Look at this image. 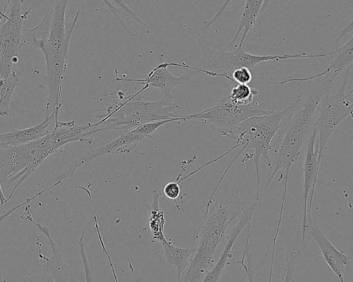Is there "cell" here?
I'll list each match as a JSON object with an SVG mask.
<instances>
[{"label":"cell","mask_w":353,"mask_h":282,"mask_svg":"<svg viewBox=\"0 0 353 282\" xmlns=\"http://www.w3.org/2000/svg\"><path fill=\"white\" fill-rule=\"evenodd\" d=\"M69 0H55L53 7L33 28L23 29V45L41 50L46 61V115L55 113L59 117L62 84L67 68L69 48L81 12L79 3L70 23L65 25V12Z\"/></svg>","instance_id":"6da1fadb"},{"label":"cell","mask_w":353,"mask_h":282,"mask_svg":"<svg viewBox=\"0 0 353 282\" xmlns=\"http://www.w3.org/2000/svg\"><path fill=\"white\" fill-rule=\"evenodd\" d=\"M338 73H329L317 78L318 81L301 97L283 122L277 133L279 136L272 145L273 158L268 164L269 174L264 190L268 188L274 177L284 170V185L278 221H282L291 168L298 161L302 148L315 126L316 112L323 96L332 90Z\"/></svg>","instance_id":"7a4b0ae2"},{"label":"cell","mask_w":353,"mask_h":282,"mask_svg":"<svg viewBox=\"0 0 353 282\" xmlns=\"http://www.w3.org/2000/svg\"><path fill=\"white\" fill-rule=\"evenodd\" d=\"M51 131L45 136L17 146L0 148V181L2 188H8L13 183L7 203L18 187L46 159L62 146L72 142L90 143L93 132L90 123L77 125L74 121H54Z\"/></svg>","instance_id":"3957f363"},{"label":"cell","mask_w":353,"mask_h":282,"mask_svg":"<svg viewBox=\"0 0 353 282\" xmlns=\"http://www.w3.org/2000/svg\"><path fill=\"white\" fill-rule=\"evenodd\" d=\"M246 205L237 190L220 194L215 203L205 210L194 236L192 247L195 251L180 281H203L214 265L218 246L225 241L232 223Z\"/></svg>","instance_id":"277c9868"},{"label":"cell","mask_w":353,"mask_h":282,"mask_svg":"<svg viewBox=\"0 0 353 282\" xmlns=\"http://www.w3.org/2000/svg\"><path fill=\"white\" fill-rule=\"evenodd\" d=\"M117 93L119 98L103 110L105 112L94 116L99 119L97 123L100 132L114 130L121 134L145 123L182 117L183 114L175 112L178 109L189 112L176 104L171 94L158 101H148L143 99L140 89L125 97L122 92L121 94L120 91Z\"/></svg>","instance_id":"5b68a950"},{"label":"cell","mask_w":353,"mask_h":282,"mask_svg":"<svg viewBox=\"0 0 353 282\" xmlns=\"http://www.w3.org/2000/svg\"><path fill=\"white\" fill-rule=\"evenodd\" d=\"M301 94L286 108L278 112L251 117L238 125L228 138L232 139L246 149L253 150L251 159L253 160L256 177V196L255 203L259 199L260 159L263 157L270 162L269 152L272 149V142L281 128L283 119L290 114L298 103Z\"/></svg>","instance_id":"8992f818"},{"label":"cell","mask_w":353,"mask_h":282,"mask_svg":"<svg viewBox=\"0 0 353 282\" xmlns=\"http://www.w3.org/2000/svg\"><path fill=\"white\" fill-rule=\"evenodd\" d=\"M201 50L198 68L212 72L230 74L239 68H254L262 62L298 59H319L330 57L331 52L323 54H284L259 55L245 52L242 46L232 51L216 50L199 41Z\"/></svg>","instance_id":"52a82bcc"},{"label":"cell","mask_w":353,"mask_h":282,"mask_svg":"<svg viewBox=\"0 0 353 282\" xmlns=\"http://www.w3.org/2000/svg\"><path fill=\"white\" fill-rule=\"evenodd\" d=\"M352 69L350 67L344 71L343 80L339 89L336 92H327L320 101L321 110L315 121L317 130L315 148L320 165L333 132L348 116L352 117L353 104L349 98L353 90L346 92Z\"/></svg>","instance_id":"ba28073f"},{"label":"cell","mask_w":353,"mask_h":282,"mask_svg":"<svg viewBox=\"0 0 353 282\" xmlns=\"http://www.w3.org/2000/svg\"><path fill=\"white\" fill-rule=\"evenodd\" d=\"M249 105H236L228 96L216 101L213 106L197 113L185 115L186 121L195 120L196 123L205 125L221 135L229 137L234 129L245 119L254 116L274 112Z\"/></svg>","instance_id":"9c48e42d"},{"label":"cell","mask_w":353,"mask_h":282,"mask_svg":"<svg viewBox=\"0 0 353 282\" xmlns=\"http://www.w3.org/2000/svg\"><path fill=\"white\" fill-rule=\"evenodd\" d=\"M23 0H8L0 23V78H6L22 49L23 22L31 9L23 11Z\"/></svg>","instance_id":"30bf717a"},{"label":"cell","mask_w":353,"mask_h":282,"mask_svg":"<svg viewBox=\"0 0 353 282\" xmlns=\"http://www.w3.org/2000/svg\"><path fill=\"white\" fill-rule=\"evenodd\" d=\"M148 138L150 139L143 125L121 133L116 139L106 145L91 150L79 159L71 163L57 180L62 181L66 178L73 177L76 170L79 167L89 163L100 157L107 154L130 152L139 142Z\"/></svg>","instance_id":"8fae6325"},{"label":"cell","mask_w":353,"mask_h":282,"mask_svg":"<svg viewBox=\"0 0 353 282\" xmlns=\"http://www.w3.org/2000/svg\"><path fill=\"white\" fill-rule=\"evenodd\" d=\"M319 248L325 262L340 281H344L347 270H350L352 257L331 242L323 233L311 214L307 215L305 236Z\"/></svg>","instance_id":"7c38bea8"},{"label":"cell","mask_w":353,"mask_h":282,"mask_svg":"<svg viewBox=\"0 0 353 282\" xmlns=\"http://www.w3.org/2000/svg\"><path fill=\"white\" fill-rule=\"evenodd\" d=\"M317 130L316 127L312 132L306 143V152L303 163V194L302 238L305 239V229L307 215L311 214L312 203L316 184L319 182L318 176L320 165L318 163L317 151L315 148Z\"/></svg>","instance_id":"4fadbf2b"},{"label":"cell","mask_w":353,"mask_h":282,"mask_svg":"<svg viewBox=\"0 0 353 282\" xmlns=\"http://www.w3.org/2000/svg\"><path fill=\"white\" fill-rule=\"evenodd\" d=\"M159 63L152 69L145 79H125L118 76V71L114 68L115 79L120 82H139L143 84L140 89L142 92L149 87L158 88L164 96L171 94L172 90L177 85L185 84L188 82H194L192 78L194 74H185L181 76H174L168 70V62L164 61L163 54L158 56Z\"/></svg>","instance_id":"5bb4252c"},{"label":"cell","mask_w":353,"mask_h":282,"mask_svg":"<svg viewBox=\"0 0 353 282\" xmlns=\"http://www.w3.org/2000/svg\"><path fill=\"white\" fill-rule=\"evenodd\" d=\"M257 203H251L246 205L242 212L238 222L231 228L225 239L226 243L223 250L216 264L206 273L203 281H219L225 272L228 261L232 257V250L235 241L241 234L242 230L250 223Z\"/></svg>","instance_id":"9a60e30c"},{"label":"cell","mask_w":353,"mask_h":282,"mask_svg":"<svg viewBox=\"0 0 353 282\" xmlns=\"http://www.w3.org/2000/svg\"><path fill=\"white\" fill-rule=\"evenodd\" d=\"M30 205H26L24 212L21 215V219L27 220L34 224L39 231L43 232L48 239L52 250L50 259L42 256L41 257L46 260V270L54 277L56 281H67L69 280V274L65 264L63 261L61 248L58 247L50 235V229L40 223L34 221L30 212Z\"/></svg>","instance_id":"2e32d148"},{"label":"cell","mask_w":353,"mask_h":282,"mask_svg":"<svg viewBox=\"0 0 353 282\" xmlns=\"http://www.w3.org/2000/svg\"><path fill=\"white\" fill-rule=\"evenodd\" d=\"M55 113L45 115L44 119L39 123L24 129H12L0 133V148H10L35 141L50 131L48 127L54 122Z\"/></svg>","instance_id":"e0dca14e"},{"label":"cell","mask_w":353,"mask_h":282,"mask_svg":"<svg viewBox=\"0 0 353 282\" xmlns=\"http://www.w3.org/2000/svg\"><path fill=\"white\" fill-rule=\"evenodd\" d=\"M353 37H352L343 46L331 51V62L329 66L323 72L307 77H291L280 81L279 84L291 82H305L316 79L329 73L340 74L348 68L352 67L353 63Z\"/></svg>","instance_id":"ac0fdd59"},{"label":"cell","mask_w":353,"mask_h":282,"mask_svg":"<svg viewBox=\"0 0 353 282\" xmlns=\"http://www.w3.org/2000/svg\"><path fill=\"white\" fill-rule=\"evenodd\" d=\"M263 2L264 0H245L236 31L230 43L223 49L224 50L233 46L240 37L241 39L238 46H243L248 32L256 24Z\"/></svg>","instance_id":"d6986e66"},{"label":"cell","mask_w":353,"mask_h":282,"mask_svg":"<svg viewBox=\"0 0 353 282\" xmlns=\"http://www.w3.org/2000/svg\"><path fill=\"white\" fill-rule=\"evenodd\" d=\"M161 243L164 249L166 261L176 268L177 281H180L188 268L195 250L193 247L186 248L177 247L166 239Z\"/></svg>","instance_id":"ffe728a7"},{"label":"cell","mask_w":353,"mask_h":282,"mask_svg":"<svg viewBox=\"0 0 353 282\" xmlns=\"http://www.w3.org/2000/svg\"><path fill=\"white\" fill-rule=\"evenodd\" d=\"M153 194V201L150 205L145 202L149 213V226L153 239L152 241L157 240L162 242L165 239L164 235L165 219L163 212L159 208V199L160 193L157 190H154Z\"/></svg>","instance_id":"44dd1931"},{"label":"cell","mask_w":353,"mask_h":282,"mask_svg":"<svg viewBox=\"0 0 353 282\" xmlns=\"http://www.w3.org/2000/svg\"><path fill=\"white\" fill-rule=\"evenodd\" d=\"M21 81L15 72H11L6 78L2 79L0 90V116H8L10 112L12 95Z\"/></svg>","instance_id":"7402d4cb"},{"label":"cell","mask_w":353,"mask_h":282,"mask_svg":"<svg viewBox=\"0 0 353 282\" xmlns=\"http://www.w3.org/2000/svg\"><path fill=\"white\" fill-rule=\"evenodd\" d=\"M104 3L106 5L109 10L111 12L113 16H114L119 21L121 25L123 27L125 31L131 34L132 36H136V34L132 32L125 24L122 17L121 16V12L114 5L110 2V1H114L117 5H119L126 13V17H130L134 21L138 22L143 27H145L147 30L148 33L151 31L157 32L154 29H152L148 24H146L141 18L133 11L132 9L128 7L123 0H102Z\"/></svg>","instance_id":"603a6c76"},{"label":"cell","mask_w":353,"mask_h":282,"mask_svg":"<svg viewBox=\"0 0 353 282\" xmlns=\"http://www.w3.org/2000/svg\"><path fill=\"white\" fill-rule=\"evenodd\" d=\"M259 94V91L248 85V84L237 83L233 87L228 95L229 99L236 105H249L254 98Z\"/></svg>","instance_id":"cb8c5ba5"},{"label":"cell","mask_w":353,"mask_h":282,"mask_svg":"<svg viewBox=\"0 0 353 282\" xmlns=\"http://www.w3.org/2000/svg\"><path fill=\"white\" fill-rule=\"evenodd\" d=\"M247 232L245 236V241L244 244L243 250L242 252V256L241 259L234 263L240 265L244 269L249 281H254V262L252 259V255L250 251V228L251 223H250L247 225Z\"/></svg>","instance_id":"d4e9b609"},{"label":"cell","mask_w":353,"mask_h":282,"mask_svg":"<svg viewBox=\"0 0 353 282\" xmlns=\"http://www.w3.org/2000/svg\"><path fill=\"white\" fill-rule=\"evenodd\" d=\"M84 236L85 233L83 231H82L81 235L79 239V254L81 256L83 265V270L85 272V278L87 281H93L94 280V274H93V268L89 261L85 251V242L84 241Z\"/></svg>","instance_id":"484cf974"},{"label":"cell","mask_w":353,"mask_h":282,"mask_svg":"<svg viewBox=\"0 0 353 282\" xmlns=\"http://www.w3.org/2000/svg\"><path fill=\"white\" fill-rule=\"evenodd\" d=\"M58 185H59V183L57 182H55L53 185H52L51 186L48 187V188H46L45 190H43L41 191H39V192H37V194H35L32 197L26 199V200L24 201L23 202H22L21 203H19V204L14 205L13 207H12L7 212H5L1 214H0V223H2L4 220L8 219V217L11 216L12 213L14 212H15L16 210H17L19 208H20L21 207L23 206L24 205L28 204L30 202L33 201L37 197L41 196V194H43L46 192L50 190L52 188H55Z\"/></svg>","instance_id":"4316f807"},{"label":"cell","mask_w":353,"mask_h":282,"mask_svg":"<svg viewBox=\"0 0 353 282\" xmlns=\"http://www.w3.org/2000/svg\"><path fill=\"white\" fill-rule=\"evenodd\" d=\"M232 81L239 84H248L252 78L250 70L248 68H239L231 72Z\"/></svg>","instance_id":"83f0119b"},{"label":"cell","mask_w":353,"mask_h":282,"mask_svg":"<svg viewBox=\"0 0 353 282\" xmlns=\"http://www.w3.org/2000/svg\"><path fill=\"white\" fill-rule=\"evenodd\" d=\"M179 184L180 183H179L178 181L175 180L173 182L168 183L163 187V194L167 198L174 201L178 211L181 210V208L179 207L176 201V199L180 196L181 192Z\"/></svg>","instance_id":"f1b7e54d"},{"label":"cell","mask_w":353,"mask_h":282,"mask_svg":"<svg viewBox=\"0 0 353 282\" xmlns=\"http://www.w3.org/2000/svg\"><path fill=\"white\" fill-rule=\"evenodd\" d=\"M232 0H225L222 6L220 7L219 10L216 12V13L214 15V17L204 22V27L196 35L194 36V38L200 37L202 34H203L212 25H213L216 21H219L221 18L222 17L225 10L230 3Z\"/></svg>","instance_id":"f546056e"},{"label":"cell","mask_w":353,"mask_h":282,"mask_svg":"<svg viewBox=\"0 0 353 282\" xmlns=\"http://www.w3.org/2000/svg\"><path fill=\"white\" fill-rule=\"evenodd\" d=\"M94 225H95L96 231H97V235L99 236V242H100L101 246L103 252H105L106 256L108 259L109 263H110V268L112 269V274L114 275V278L115 281H118L117 276V274L115 273V270H114L113 264L112 263L111 258H110V255L108 254V250L105 248V244H104V243L103 241V239L101 238V233H100V231H99V225H98L97 218L95 214H94Z\"/></svg>","instance_id":"4dcf8cb0"},{"label":"cell","mask_w":353,"mask_h":282,"mask_svg":"<svg viewBox=\"0 0 353 282\" xmlns=\"http://www.w3.org/2000/svg\"><path fill=\"white\" fill-rule=\"evenodd\" d=\"M2 189L3 188H2V186H1V181H0V204L1 205H3L4 204H6V198L5 197V196L3 194Z\"/></svg>","instance_id":"1f68e13d"},{"label":"cell","mask_w":353,"mask_h":282,"mask_svg":"<svg viewBox=\"0 0 353 282\" xmlns=\"http://www.w3.org/2000/svg\"><path fill=\"white\" fill-rule=\"evenodd\" d=\"M270 1H271V0H264L262 8L261 9L260 14L261 12H264L266 10V8L269 6Z\"/></svg>","instance_id":"d6a6232c"},{"label":"cell","mask_w":353,"mask_h":282,"mask_svg":"<svg viewBox=\"0 0 353 282\" xmlns=\"http://www.w3.org/2000/svg\"><path fill=\"white\" fill-rule=\"evenodd\" d=\"M1 83H2V79L0 78V90H1Z\"/></svg>","instance_id":"836d02e7"},{"label":"cell","mask_w":353,"mask_h":282,"mask_svg":"<svg viewBox=\"0 0 353 282\" xmlns=\"http://www.w3.org/2000/svg\"><path fill=\"white\" fill-rule=\"evenodd\" d=\"M3 10H2L1 8H0V12H2Z\"/></svg>","instance_id":"e575fe53"},{"label":"cell","mask_w":353,"mask_h":282,"mask_svg":"<svg viewBox=\"0 0 353 282\" xmlns=\"http://www.w3.org/2000/svg\"><path fill=\"white\" fill-rule=\"evenodd\" d=\"M161 0H156L157 2H159Z\"/></svg>","instance_id":"d590c367"}]
</instances>
